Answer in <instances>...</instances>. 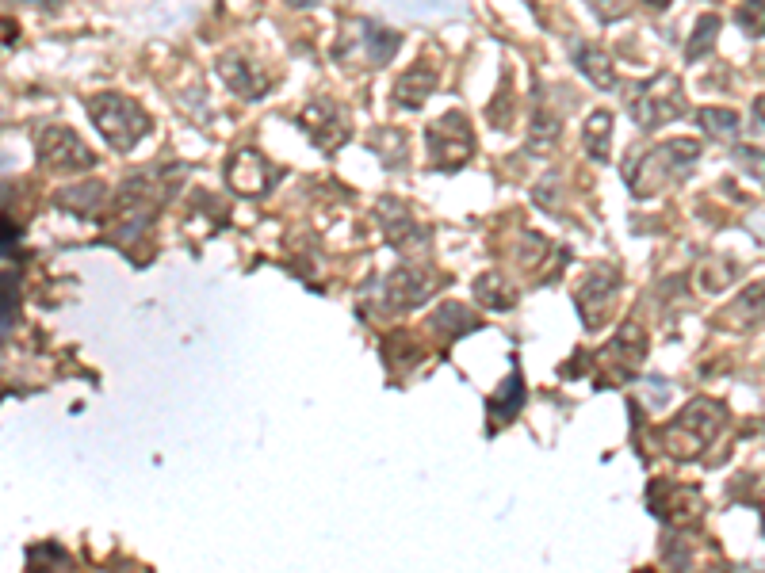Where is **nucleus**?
I'll use <instances>...</instances> for the list:
<instances>
[{"label": "nucleus", "mask_w": 765, "mask_h": 573, "mask_svg": "<svg viewBox=\"0 0 765 573\" xmlns=\"http://www.w3.org/2000/svg\"><path fill=\"white\" fill-rule=\"evenodd\" d=\"M700 157V142H689V138H670L658 149L643 153L632 165V172H624L632 180L635 195H651L666 184V176H681L685 169H693V161Z\"/></svg>", "instance_id": "obj_1"}, {"label": "nucleus", "mask_w": 765, "mask_h": 573, "mask_svg": "<svg viewBox=\"0 0 765 573\" xmlns=\"http://www.w3.org/2000/svg\"><path fill=\"white\" fill-rule=\"evenodd\" d=\"M88 111H92V119H96V127L100 134L108 138L115 149H131L146 127H150V119H146V111L138 104H131L127 96H92L88 100Z\"/></svg>", "instance_id": "obj_2"}, {"label": "nucleus", "mask_w": 765, "mask_h": 573, "mask_svg": "<svg viewBox=\"0 0 765 573\" xmlns=\"http://www.w3.org/2000/svg\"><path fill=\"white\" fill-rule=\"evenodd\" d=\"M429 153L437 157V165H444V157H448V169H459L471 157V127L459 111L444 115L429 127Z\"/></svg>", "instance_id": "obj_3"}, {"label": "nucleus", "mask_w": 765, "mask_h": 573, "mask_svg": "<svg viewBox=\"0 0 765 573\" xmlns=\"http://www.w3.org/2000/svg\"><path fill=\"white\" fill-rule=\"evenodd\" d=\"M39 149H43V161H50L54 169H92L96 165V157H92V149L66 127H50L39 138Z\"/></svg>", "instance_id": "obj_4"}, {"label": "nucleus", "mask_w": 765, "mask_h": 573, "mask_svg": "<svg viewBox=\"0 0 765 573\" xmlns=\"http://www.w3.org/2000/svg\"><path fill=\"white\" fill-rule=\"evenodd\" d=\"M433 295V279H425V272L417 268H398L387 276V302L394 310H406V306H417Z\"/></svg>", "instance_id": "obj_5"}, {"label": "nucleus", "mask_w": 765, "mask_h": 573, "mask_svg": "<svg viewBox=\"0 0 765 573\" xmlns=\"http://www.w3.org/2000/svg\"><path fill=\"white\" fill-rule=\"evenodd\" d=\"M762 321H765V279L754 283V287H746L743 295L727 306V325H735V329H758Z\"/></svg>", "instance_id": "obj_6"}, {"label": "nucleus", "mask_w": 765, "mask_h": 573, "mask_svg": "<svg viewBox=\"0 0 765 573\" xmlns=\"http://www.w3.org/2000/svg\"><path fill=\"white\" fill-rule=\"evenodd\" d=\"M574 62H578V69L590 77L593 85H601V88H609L612 85V69H609V58L597 50V46H582V43H574Z\"/></svg>", "instance_id": "obj_7"}, {"label": "nucleus", "mask_w": 765, "mask_h": 573, "mask_svg": "<svg viewBox=\"0 0 765 573\" xmlns=\"http://www.w3.org/2000/svg\"><path fill=\"white\" fill-rule=\"evenodd\" d=\"M433 85H437V73H433V69H425V65L414 69V73H406V77L398 81V88H394V92H398V104H421V100L429 96V88Z\"/></svg>", "instance_id": "obj_8"}, {"label": "nucleus", "mask_w": 765, "mask_h": 573, "mask_svg": "<svg viewBox=\"0 0 765 573\" xmlns=\"http://www.w3.org/2000/svg\"><path fill=\"white\" fill-rule=\"evenodd\" d=\"M609 111H597L590 115V123H586V149H590L597 161H605L609 157Z\"/></svg>", "instance_id": "obj_9"}, {"label": "nucleus", "mask_w": 765, "mask_h": 573, "mask_svg": "<svg viewBox=\"0 0 765 573\" xmlns=\"http://www.w3.org/2000/svg\"><path fill=\"white\" fill-rule=\"evenodd\" d=\"M697 119L708 127V134H723V138H731V134L739 130V115H735V111H727V107H723V111L720 107H704Z\"/></svg>", "instance_id": "obj_10"}, {"label": "nucleus", "mask_w": 765, "mask_h": 573, "mask_svg": "<svg viewBox=\"0 0 765 573\" xmlns=\"http://www.w3.org/2000/svg\"><path fill=\"white\" fill-rule=\"evenodd\" d=\"M735 161H739V165H743L750 176L765 180V153H762V149H750V146L735 149Z\"/></svg>", "instance_id": "obj_11"}, {"label": "nucleus", "mask_w": 765, "mask_h": 573, "mask_svg": "<svg viewBox=\"0 0 765 573\" xmlns=\"http://www.w3.org/2000/svg\"><path fill=\"white\" fill-rule=\"evenodd\" d=\"M716 27H720V20H716V16H704V20H700V27H697V43L689 46V58H700V54H704V50L712 46V31H716Z\"/></svg>", "instance_id": "obj_12"}, {"label": "nucleus", "mask_w": 765, "mask_h": 573, "mask_svg": "<svg viewBox=\"0 0 765 573\" xmlns=\"http://www.w3.org/2000/svg\"><path fill=\"white\" fill-rule=\"evenodd\" d=\"M739 23H743V27H750V31H765V4L743 8V12H739Z\"/></svg>", "instance_id": "obj_13"}, {"label": "nucleus", "mask_w": 765, "mask_h": 573, "mask_svg": "<svg viewBox=\"0 0 765 573\" xmlns=\"http://www.w3.org/2000/svg\"><path fill=\"white\" fill-rule=\"evenodd\" d=\"M754 111H758V119H762V127H765V96H758V100H754Z\"/></svg>", "instance_id": "obj_14"}]
</instances>
